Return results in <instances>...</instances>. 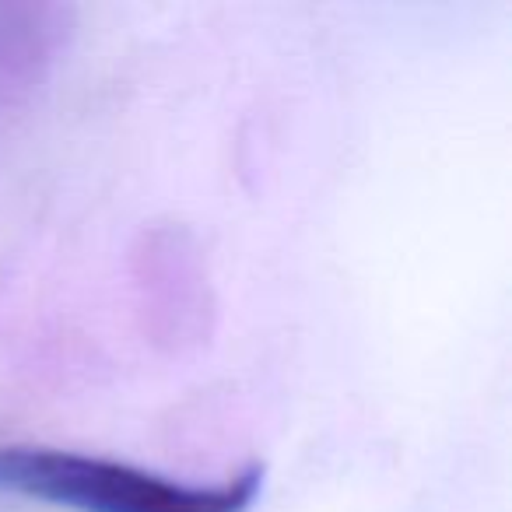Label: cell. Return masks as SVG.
Returning <instances> with one entry per match:
<instances>
[{
  "label": "cell",
  "instance_id": "6da1fadb",
  "mask_svg": "<svg viewBox=\"0 0 512 512\" xmlns=\"http://www.w3.org/2000/svg\"><path fill=\"white\" fill-rule=\"evenodd\" d=\"M260 491L264 467L256 463L221 484H179L102 456L0 446V495L67 512H249Z\"/></svg>",
  "mask_w": 512,
  "mask_h": 512
}]
</instances>
